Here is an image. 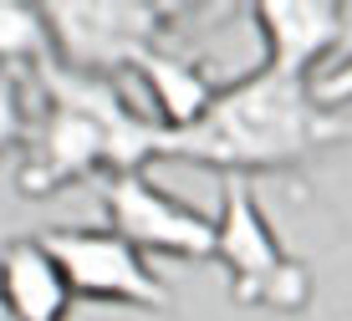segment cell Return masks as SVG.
Returning a JSON list of instances; mask_svg holds the SVG:
<instances>
[{"label": "cell", "mask_w": 352, "mask_h": 321, "mask_svg": "<svg viewBox=\"0 0 352 321\" xmlns=\"http://www.w3.org/2000/svg\"><path fill=\"white\" fill-rule=\"evenodd\" d=\"M46 113L31 128V153L16 168V189L26 199H52L77 179H123L143 174L159 158L164 128L128 102L113 77H87L62 61L36 71Z\"/></svg>", "instance_id": "1"}, {"label": "cell", "mask_w": 352, "mask_h": 321, "mask_svg": "<svg viewBox=\"0 0 352 321\" xmlns=\"http://www.w3.org/2000/svg\"><path fill=\"white\" fill-rule=\"evenodd\" d=\"M327 143H337V118L317 107L311 82L256 67L245 77L225 82L199 122H189L184 133H164L159 158L220 168L225 179H245L296 168Z\"/></svg>", "instance_id": "2"}, {"label": "cell", "mask_w": 352, "mask_h": 321, "mask_svg": "<svg viewBox=\"0 0 352 321\" xmlns=\"http://www.w3.org/2000/svg\"><path fill=\"white\" fill-rule=\"evenodd\" d=\"M214 261L230 270V296L240 306L276 316H301L311 306V270L281 250L271 219L245 179L220 184V214H214Z\"/></svg>", "instance_id": "3"}, {"label": "cell", "mask_w": 352, "mask_h": 321, "mask_svg": "<svg viewBox=\"0 0 352 321\" xmlns=\"http://www.w3.org/2000/svg\"><path fill=\"white\" fill-rule=\"evenodd\" d=\"M174 16L179 10L159 0H41L52 61L113 82L118 71H133L143 56L164 52Z\"/></svg>", "instance_id": "4"}, {"label": "cell", "mask_w": 352, "mask_h": 321, "mask_svg": "<svg viewBox=\"0 0 352 321\" xmlns=\"http://www.w3.org/2000/svg\"><path fill=\"white\" fill-rule=\"evenodd\" d=\"M41 245L52 250V261L62 265L72 301L92 306H123V311L164 316L174 311V291L164 286V276L148 265V255L133 250L123 234L92 230V225H56L41 230Z\"/></svg>", "instance_id": "5"}, {"label": "cell", "mask_w": 352, "mask_h": 321, "mask_svg": "<svg viewBox=\"0 0 352 321\" xmlns=\"http://www.w3.org/2000/svg\"><path fill=\"white\" fill-rule=\"evenodd\" d=\"M107 230L123 234L143 255L168 261H214V214L184 204L179 194L159 189L148 174H123L102 184Z\"/></svg>", "instance_id": "6"}, {"label": "cell", "mask_w": 352, "mask_h": 321, "mask_svg": "<svg viewBox=\"0 0 352 321\" xmlns=\"http://www.w3.org/2000/svg\"><path fill=\"white\" fill-rule=\"evenodd\" d=\"M250 21L261 31V71L311 82L342 52L352 5L342 0H256Z\"/></svg>", "instance_id": "7"}, {"label": "cell", "mask_w": 352, "mask_h": 321, "mask_svg": "<svg viewBox=\"0 0 352 321\" xmlns=\"http://www.w3.org/2000/svg\"><path fill=\"white\" fill-rule=\"evenodd\" d=\"M0 301L16 321H67L72 316V286L52 250L36 240H10L0 250Z\"/></svg>", "instance_id": "8"}, {"label": "cell", "mask_w": 352, "mask_h": 321, "mask_svg": "<svg viewBox=\"0 0 352 321\" xmlns=\"http://www.w3.org/2000/svg\"><path fill=\"white\" fill-rule=\"evenodd\" d=\"M133 77L143 82V97H148V118L159 122L164 133H184L189 122L204 118V107L214 102V82L204 77V67L194 56H179V52H153L133 67Z\"/></svg>", "instance_id": "9"}, {"label": "cell", "mask_w": 352, "mask_h": 321, "mask_svg": "<svg viewBox=\"0 0 352 321\" xmlns=\"http://www.w3.org/2000/svg\"><path fill=\"white\" fill-rule=\"evenodd\" d=\"M52 61L41 5L31 0H0V67L6 71H41Z\"/></svg>", "instance_id": "10"}, {"label": "cell", "mask_w": 352, "mask_h": 321, "mask_svg": "<svg viewBox=\"0 0 352 321\" xmlns=\"http://www.w3.org/2000/svg\"><path fill=\"white\" fill-rule=\"evenodd\" d=\"M26 133H31V118H26L21 71H6V67H0V153H6V148H16Z\"/></svg>", "instance_id": "11"}, {"label": "cell", "mask_w": 352, "mask_h": 321, "mask_svg": "<svg viewBox=\"0 0 352 321\" xmlns=\"http://www.w3.org/2000/svg\"><path fill=\"white\" fill-rule=\"evenodd\" d=\"M311 97H317V107H322V113H332V118L352 113V52L337 56L327 71L311 77Z\"/></svg>", "instance_id": "12"}, {"label": "cell", "mask_w": 352, "mask_h": 321, "mask_svg": "<svg viewBox=\"0 0 352 321\" xmlns=\"http://www.w3.org/2000/svg\"><path fill=\"white\" fill-rule=\"evenodd\" d=\"M337 143H352V118H337Z\"/></svg>", "instance_id": "13"}, {"label": "cell", "mask_w": 352, "mask_h": 321, "mask_svg": "<svg viewBox=\"0 0 352 321\" xmlns=\"http://www.w3.org/2000/svg\"><path fill=\"white\" fill-rule=\"evenodd\" d=\"M0 321H16V316H10V311H6V301H0Z\"/></svg>", "instance_id": "14"}]
</instances>
